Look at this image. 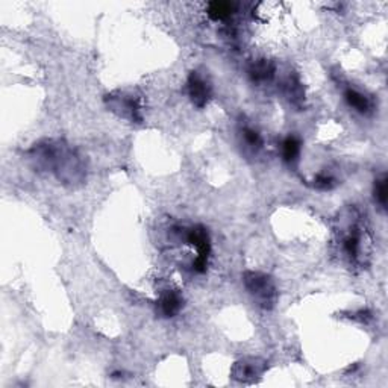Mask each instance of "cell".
I'll return each instance as SVG.
<instances>
[{"instance_id":"obj_2","label":"cell","mask_w":388,"mask_h":388,"mask_svg":"<svg viewBox=\"0 0 388 388\" xmlns=\"http://www.w3.org/2000/svg\"><path fill=\"white\" fill-rule=\"evenodd\" d=\"M173 231L178 234V237L190 244L194 250H196V258L191 261V270L196 273H205L208 269V261L211 257V238L208 234V230L202 225H194L190 227L185 226H176Z\"/></svg>"},{"instance_id":"obj_13","label":"cell","mask_w":388,"mask_h":388,"mask_svg":"<svg viewBox=\"0 0 388 388\" xmlns=\"http://www.w3.org/2000/svg\"><path fill=\"white\" fill-rule=\"evenodd\" d=\"M237 13V5L231 2H211L207 8V14L214 21H226Z\"/></svg>"},{"instance_id":"obj_3","label":"cell","mask_w":388,"mask_h":388,"mask_svg":"<svg viewBox=\"0 0 388 388\" xmlns=\"http://www.w3.org/2000/svg\"><path fill=\"white\" fill-rule=\"evenodd\" d=\"M243 284L255 305L262 310H273L278 302V289L273 278L267 273L247 270L243 273Z\"/></svg>"},{"instance_id":"obj_4","label":"cell","mask_w":388,"mask_h":388,"mask_svg":"<svg viewBox=\"0 0 388 388\" xmlns=\"http://www.w3.org/2000/svg\"><path fill=\"white\" fill-rule=\"evenodd\" d=\"M340 235H341L340 243L345 257L352 262V264H361L364 257L367 254L369 244L366 227H362L360 222L353 220L343 227V231L340 232Z\"/></svg>"},{"instance_id":"obj_15","label":"cell","mask_w":388,"mask_h":388,"mask_svg":"<svg viewBox=\"0 0 388 388\" xmlns=\"http://www.w3.org/2000/svg\"><path fill=\"white\" fill-rule=\"evenodd\" d=\"M373 198L381 211L387 210V200H388V179L387 175L382 173L374 179L373 184Z\"/></svg>"},{"instance_id":"obj_10","label":"cell","mask_w":388,"mask_h":388,"mask_svg":"<svg viewBox=\"0 0 388 388\" xmlns=\"http://www.w3.org/2000/svg\"><path fill=\"white\" fill-rule=\"evenodd\" d=\"M343 96L346 104L353 109L357 111L361 116H370L374 109L373 99L367 95H364L362 91L353 88V87H346L343 91Z\"/></svg>"},{"instance_id":"obj_8","label":"cell","mask_w":388,"mask_h":388,"mask_svg":"<svg viewBox=\"0 0 388 388\" xmlns=\"http://www.w3.org/2000/svg\"><path fill=\"white\" fill-rule=\"evenodd\" d=\"M184 308V298L178 290H163L156 301V314L164 318L176 317Z\"/></svg>"},{"instance_id":"obj_1","label":"cell","mask_w":388,"mask_h":388,"mask_svg":"<svg viewBox=\"0 0 388 388\" xmlns=\"http://www.w3.org/2000/svg\"><path fill=\"white\" fill-rule=\"evenodd\" d=\"M26 161L36 172L52 175L65 187H81L87 180V159L61 139H45L31 146Z\"/></svg>"},{"instance_id":"obj_16","label":"cell","mask_w":388,"mask_h":388,"mask_svg":"<svg viewBox=\"0 0 388 388\" xmlns=\"http://www.w3.org/2000/svg\"><path fill=\"white\" fill-rule=\"evenodd\" d=\"M337 178L330 173H318L314 178V188L322 190V191H328L333 190L334 187H337Z\"/></svg>"},{"instance_id":"obj_6","label":"cell","mask_w":388,"mask_h":388,"mask_svg":"<svg viewBox=\"0 0 388 388\" xmlns=\"http://www.w3.org/2000/svg\"><path fill=\"white\" fill-rule=\"evenodd\" d=\"M267 370V362L261 358L255 357H244L242 360L235 361L231 369L232 379L239 384H255L258 382L262 374Z\"/></svg>"},{"instance_id":"obj_7","label":"cell","mask_w":388,"mask_h":388,"mask_svg":"<svg viewBox=\"0 0 388 388\" xmlns=\"http://www.w3.org/2000/svg\"><path fill=\"white\" fill-rule=\"evenodd\" d=\"M187 95L196 108H205L212 97V85L208 76L199 70H193L187 79Z\"/></svg>"},{"instance_id":"obj_9","label":"cell","mask_w":388,"mask_h":388,"mask_svg":"<svg viewBox=\"0 0 388 388\" xmlns=\"http://www.w3.org/2000/svg\"><path fill=\"white\" fill-rule=\"evenodd\" d=\"M276 75V65L270 60H255L247 67V76L250 82L257 85H264L271 82Z\"/></svg>"},{"instance_id":"obj_5","label":"cell","mask_w":388,"mask_h":388,"mask_svg":"<svg viewBox=\"0 0 388 388\" xmlns=\"http://www.w3.org/2000/svg\"><path fill=\"white\" fill-rule=\"evenodd\" d=\"M105 105L120 119H124L131 123L143 122L141 97L131 93V91H112V93L105 96Z\"/></svg>"},{"instance_id":"obj_12","label":"cell","mask_w":388,"mask_h":388,"mask_svg":"<svg viewBox=\"0 0 388 388\" xmlns=\"http://www.w3.org/2000/svg\"><path fill=\"white\" fill-rule=\"evenodd\" d=\"M301 152H302V141L299 136L296 135L285 136L281 143V156L284 159V163L289 164L290 167L296 166L299 163Z\"/></svg>"},{"instance_id":"obj_14","label":"cell","mask_w":388,"mask_h":388,"mask_svg":"<svg viewBox=\"0 0 388 388\" xmlns=\"http://www.w3.org/2000/svg\"><path fill=\"white\" fill-rule=\"evenodd\" d=\"M239 135H242V141L249 151L257 153L258 151L262 149L264 140H262V135L254 126H250V124H243L242 129H239Z\"/></svg>"},{"instance_id":"obj_11","label":"cell","mask_w":388,"mask_h":388,"mask_svg":"<svg viewBox=\"0 0 388 388\" xmlns=\"http://www.w3.org/2000/svg\"><path fill=\"white\" fill-rule=\"evenodd\" d=\"M282 95L293 107L301 108L305 102V88L299 75L290 73L282 82Z\"/></svg>"}]
</instances>
